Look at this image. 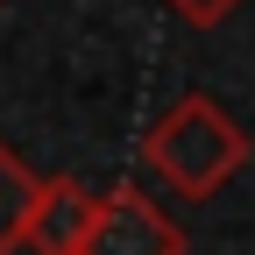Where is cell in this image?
<instances>
[{
	"instance_id": "3",
	"label": "cell",
	"mask_w": 255,
	"mask_h": 255,
	"mask_svg": "<svg viewBox=\"0 0 255 255\" xmlns=\"http://www.w3.org/2000/svg\"><path fill=\"white\" fill-rule=\"evenodd\" d=\"M85 227H92V184L43 177L36 199H28V213H21V241L14 248H28V255H78Z\"/></svg>"
},
{
	"instance_id": "1",
	"label": "cell",
	"mask_w": 255,
	"mask_h": 255,
	"mask_svg": "<svg viewBox=\"0 0 255 255\" xmlns=\"http://www.w3.org/2000/svg\"><path fill=\"white\" fill-rule=\"evenodd\" d=\"M248 128L213 100V92H184L177 107H163V121L142 135V170L156 184H170L177 199H213L227 177L248 170Z\"/></svg>"
},
{
	"instance_id": "5",
	"label": "cell",
	"mask_w": 255,
	"mask_h": 255,
	"mask_svg": "<svg viewBox=\"0 0 255 255\" xmlns=\"http://www.w3.org/2000/svg\"><path fill=\"white\" fill-rule=\"evenodd\" d=\"M163 7H170L177 21H191V28H220V21L241 7V0H163Z\"/></svg>"
},
{
	"instance_id": "2",
	"label": "cell",
	"mask_w": 255,
	"mask_h": 255,
	"mask_svg": "<svg viewBox=\"0 0 255 255\" xmlns=\"http://www.w3.org/2000/svg\"><path fill=\"white\" fill-rule=\"evenodd\" d=\"M184 227L163 213L156 191H142L135 177L114 191H92V227L78 255H184Z\"/></svg>"
},
{
	"instance_id": "6",
	"label": "cell",
	"mask_w": 255,
	"mask_h": 255,
	"mask_svg": "<svg viewBox=\"0 0 255 255\" xmlns=\"http://www.w3.org/2000/svg\"><path fill=\"white\" fill-rule=\"evenodd\" d=\"M0 7H7V0H0Z\"/></svg>"
},
{
	"instance_id": "4",
	"label": "cell",
	"mask_w": 255,
	"mask_h": 255,
	"mask_svg": "<svg viewBox=\"0 0 255 255\" xmlns=\"http://www.w3.org/2000/svg\"><path fill=\"white\" fill-rule=\"evenodd\" d=\"M36 170L21 163V156L0 142V255H14V241H21V213H28V199H36Z\"/></svg>"
}]
</instances>
